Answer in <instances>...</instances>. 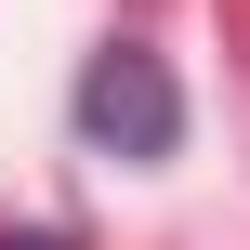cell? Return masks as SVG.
Instances as JSON below:
<instances>
[{
	"label": "cell",
	"mask_w": 250,
	"mask_h": 250,
	"mask_svg": "<svg viewBox=\"0 0 250 250\" xmlns=\"http://www.w3.org/2000/svg\"><path fill=\"white\" fill-rule=\"evenodd\" d=\"M66 119H79V145H92V158H132V171L185 158V79H171L145 40H105V53L79 66Z\"/></svg>",
	"instance_id": "cell-1"
},
{
	"label": "cell",
	"mask_w": 250,
	"mask_h": 250,
	"mask_svg": "<svg viewBox=\"0 0 250 250\" xmlns=\"http://www.w3.org/2000/svg\"><path fill=\"white\" fill-rule=\"evenodd\" d=\"M0 250H79V224H0Z\"/></svg>",
	"instance_id": "cell-2"
}]
</instances>
